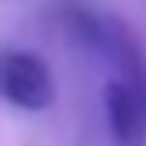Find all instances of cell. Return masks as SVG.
Segmentation results:
<instances>
[{
    "label": "cell",
    "mask_w": 146,
    "mask_h": 146,
    "mask_svg": "<svg viewBox=\"0 0 146 146\" xmlns=\"http://www.w3.org/2000/svg\"><path fill=\"white\" fill-rule=\"evenodd\" d=\"M104 114L121 146H139L146 139V86L114 75L104 86Z\"/></svg>",
    "instance_id": "cell-2"
},
{
    "label": "cell",
    "mask_w": 146,
    "mask_h": 146,
    "mask_svg": "<svg viewBox=\"0 0 146 146\" xmlns=\"http://www.w3.org/2000/svg\"><path fill=\"white\" fill-rule=\"evenodd\" d=\"M0 96L18 111H46L57 100V82L50 64L29 50H4L0 54Z\"/></svg>",
    "instance_id": "cell-1"
}]
</instances>
